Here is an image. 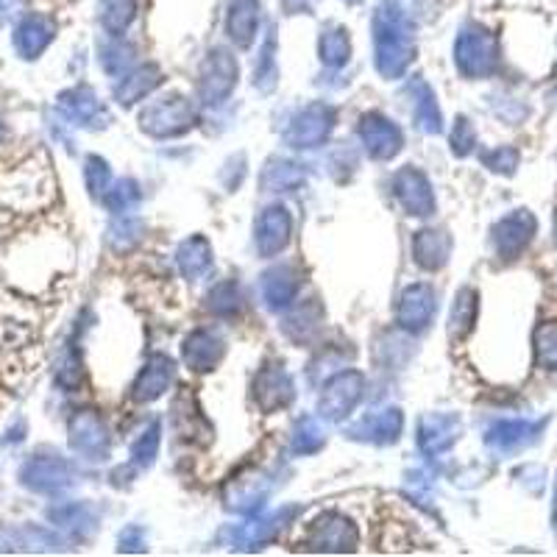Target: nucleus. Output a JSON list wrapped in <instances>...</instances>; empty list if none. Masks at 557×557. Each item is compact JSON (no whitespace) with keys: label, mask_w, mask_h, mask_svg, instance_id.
<instances>
[{"label":"nucleus","mask_w":557,"mask_h":557,"mask_svg":"<svg viewBox=\"0 0 557 557\" xmlns=\"http://www.w3.org/2000/svg\"><path fill=\"white\" fill-rule=\"evenodd\" d=\"M53 39V23L42 14H28L23 17L17 28H14V45L17 51L23 53L26 59H34L39 53L48 48V42Z\"/></svg>","instance_id":"3"},{"label":"nucleus","mask_w":557,"mask_h":557,"mask_svg":"<svg viewBox=\"0 0 557 557\" xmlns=\"http://www.w3.org/2000/svg\"><path fill=\"white\" fill-rule=\"evenodd\" d=\"M532 232H535V218H532L530 212H516V215H510L507 221H502L499 234H496L502 254H507V257L519 254L521 248L530 243Z\"/></svg>","instance_id":"4"},{"label":"nucleus","mask_w":557,"mask_h":557,"mask_svg":"<svg viewBox=\"0 0 557 557\" xmlns=\"http://www.w3.org/2000/svg\"><path fill=\"white\" fill-rule=\"evenodd\" d=\"M70 466L59 457H34L26 468H23V482L34 491H59L70 482Z\"/></svg>","instance_id":"1"},{"label":"nucleus","mask_w":557,"mask_h":557,"mask_svg":"<svg viewBox=\"0 0 557 557\" xmlns=\"http://www.w3.org/2000/svg\"><path fill=\"white\" fill-rule=\"evenodd\" d=\"M541 429V424H530V421H507V424H499V427L491 432V443L502 452H510L521 443H527Z\"/></svg>","instance_id":"5"},{"label":"nucleus","mask_w":557,"mask_h":557,"mask_svg":"<svg viewBox=\"0 0 557 557\" xmlns=\"http://www.w3.org/2000/svg\"><path fill=\"white\" fill-rule=\"evenodd\" d=\"M555 237H557V218H555Z\"/></svg>","instance_id":"9"},{"label":"nucleus","mask_w":557,"mask_h":557,"mask_svg":"<svg viewBox=\"0 0 557 557\" xmlns=\"http://www.w3.org/2000/svg\"><path fill=\"white\" fill-rule=\"evenodd\" d=\"M17 3H20V0H0V17H6V14L12 12Z\"/></svg>","instance_id":"8"},{"label":"nucleus","mask_w":557,"mask_h":557,"mask_svg":"<svg viewBox=\"0 0 557 557\" xmlns=\"http://www.w3.org/2000/svg\"><path fill=\"white\" fill-rule=\"evenodd\" d=\"M134 6H137V0H104L101 3V20L112 31H123L134 17Z\"/></svg>","instance_id":"7"},{"label":"nucleus","mask_w":557,"mask_h":557,"mask_svg":"<svg viewBox=\"0 0 557 557\" xmlns=\"http://www.w3.org/2000/svg\"><path fill=\"white\" fill-rule=\"evenodd\" d=\"M257 28V0H232L229 12V31L237 42H248Z\"/></svg>","instance_id":"6"},{"label":"nucleus","mask_w":557,"mask_h":557,"mask_svg":"<svg viewBox=\"0 0 557 557\" xmlns=\"http://www.w3.org/2000/svg\"><path fill=\"white\" fill-rule=\"evenodd\" d=\"M496 62V42L488 31H466L460 37V65L466 73H488Z\"/></svg>","instance_id":"2"}]
</instances>
